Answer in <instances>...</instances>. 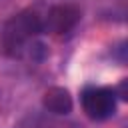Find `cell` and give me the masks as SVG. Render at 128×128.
<instances>
[{
  "instance_id": "cell-4",
  "label": "cell",
  "mask_w": 128,
  "mask_h": 128,
  "mask_svg": "<svg viewBox=\"0 0 128 128\" xmlns=\"http://www.w3.org/2000/svg\"><path fill=\"white\" fill-rule=\"evenodd\" d=\"M42 104L52 114H60V116L62 114H70V110H72V96H70V92L66 88L52 86V88H48L44 92Z\"/></svg>"
},
{
  "instance_id": "cell-1",
  "label": "cell",
  "mask_w": 128,
  "mask_h": 128,
  "mask_svg": "<svg viewBox=\"0 0 128 128\" xmlns=\"http://www.w3.org/2000/svg\"><path fill=\"white\" fill-rule=\"evenodd\" d=\"M40 32H44L40 14L36 10H22L4 24L2 48L8 56H22L28 52L30 42L34 44V38Z\"/></svg>"
},
{
  "instance_id": "cell-3",
  "label": "cell",
  "mask_w": 128,
  "mask_h": 128,
  "mask_svg": "<svg viewBox=\"0 0 128 128\" xmlns=\"http://www.w3.org/2000/svg\"><path fill=\"white\" fill-rule=\"evenodd\" d=\"M80 8L76 4H58V6H52L46 14V20L42 22V28L50 34H66L70 32L78 22H80Z\"/></svg>"
},
{
  "instance_id": "cell-2",
  "label": "cell",
  "mask_w": 128,
  "mask_h": 128,
  "mask_svg": "<svg viewBox=\"0 0 128 128\" xmlns=\"http://www.w3.org/2000/svg\"><path fill=\"white\" fill-rule=\"evenodd\" d=\"M82 108L92 120H106L116 112V92L106 86H88L82 90Z\"/></svg>"
}]
</instances>
